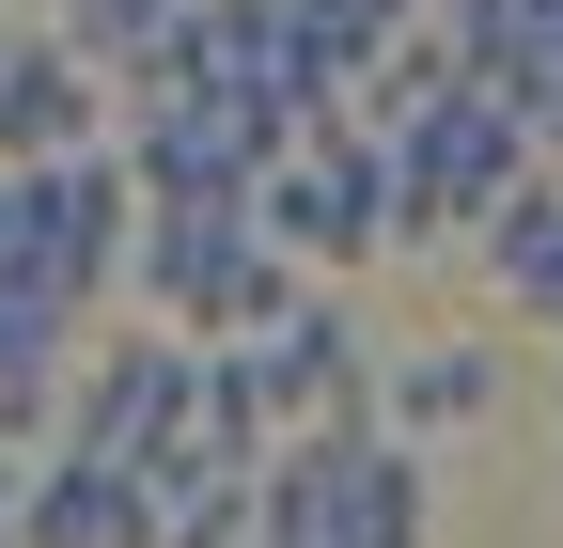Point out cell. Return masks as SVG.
<instances>
[{
	"label": "cell",
	"instance_id": "6",
	"mask_svg": "<svg viewBox=\"0 0 563 548\" xmlns=\"http://www.w3.org/2000/svg\"><path fill=\"white\" fill-rule=\"evenodd\" d=\"M16 204H32V283L95 314V283H125V235H141L125 157H110V142H95V157H47V173H16Z\"/></svg>",
	"mask_w": 563,
	"mask_h": 548
},
{
	"label": "cell",
	"instance_id": "9",
	"mask_svg": "<svg viewBox=\"0 0 563 548\" xmlns=\"http://www.w3.org/2000/svg\"><path fill=\"white\" fill-rule=\"evenodd\" d=\"M485 407H501V361L485 346H376V439H407V454H439V439H470Z\"/></svg>",
	"mask_w": 563,
	"mask_h": 548
},
{
	"label": "cell",
	"instance_id": "5",
	"mask_svg": "<svg viewBox=\"0 0 563 548\" xmlns=\"http://www.w3.org/2000/svg\"><path fill=\"white\" fill-rule=\"evenodd\" d=\"M63 439H79L95 470H157V454H188V346H173V329L79 346V376H63Z\"/></svg>",
	"mask_w": 563,
	"mask_h": 548
},
{
	"label": "cell",
	"instance_id": "8",
	"mask_svg": "<svg viewBox=\"0 0 563 548\" xmlns=\"http://www.w3.org/2000/svg\"><path fill=\"white\" fill-rule=\"evenodd\" d=\"M16 548H157V502H141V470H95L63 439L16 470Z\"/></svg>",
	"mask_w": 563,
	"mask_h": 548
},
{
	"label": "cell",
	"instance_id": "4",
	"mask_svg": "<svg viewBox=\"0 0 563 548\" xmlns=\"http://www.w3.org/2000/svg\"><path fill=\"white\" fill-rule=\"evenodd\" d=\"M251 376L282 407V439H361L376 424V346H361V314H344V283H298L266 329H251Z\"/></svg>",
	"mask_w": 563,
	"mask_h": 548
},
{
	"label": "cell",
	"instance_id": "11",
	"mask_svg": "<svg viewBox=\"0 0 563 548\" xmlns=\"http://www.w3.org/2000/svg\"><path fill=\"white\" fill-rule=\"evenodd\" d=\"M173 17H188V0H63V47H79L110 95H141V79H157V47H173Z\"/></svg>",
	"mask_w": 563,
	"mask_h": 548
},
{
	"label": "cell",
	"instance_id": "12",
	"mask_svg": "<svg viewBox=\"0 0 563 548\" xmlns=\"http://www.w3.org/2000/svg\"><path fill=\"white\" fill-rule=\"evenodd\" d=\"M0 548H16V454H0Z\"/></svg>",
	"mask_w": 563,
	"mask_h": 548
},
{
	"label": "cell",
	"instance_id": "10",
	"mask_svg": "<svg viewBox=\"0 0 563 548\" xmlns=\"http://www.w3.org/2000/svg\"><path fill=\"white\" fill-rule=\"evenodd\" d=\"M485 251V283H501V314H532V329H563V173H532L501 220L470 235Z\"/></svg>",
	"mask_w": 563,
	"mask_h": 548
},
{
	"label": "cell",
	"instance_id": "3",
	"mask_svg": "<svg viewBox=\"0 0 563 548\" xmlns=\"http://www.w3.org/2000/svg\"><path fill=\"white\" fill-rule=\"evenodd\" d=\"M251 235L298 266H361V251H391V142H361V125H313V142H282L266 173H251Z\"/></svg>",
	"mask_w": 563,
	"mask_h": 548
},
{
	"label": "cell",
	"instance_id": "13",
	"mask_svg": "<svg viewBox=\"0 0 563 548\" xmlns=\"http://www.w3.org/2000/svg\"><path fill=\"white\" fill-rule=\"evenodd\" d=\"M548 407H563V376H548Z\"/></svg>",
	"mask_w": 563,
	"mask_h": 548
},
{
	"label": "cell",
	"instance_id": "2",
	"mask_svg": "<svg viewBox=\"0 0 563 548\" xmlns=\"http://www.w3.org/2000/svg\"><path fill=\"white\" fill-rule=\"evenodd\" d=\"M532 188V125L501 110V95H439L391 142V251H454V235H485L501 204Z\"/></svg>",
	"mask_w": 563,
	"mask_h": 548
},
{
	"label": "cell",
	"instance_id": "7",
	"mask_svg": "<svg viewBox=\"0 0 563 548\" xmlns=\"http://www.w3.org/2000/svg\"><path fill=\"white\" fill-rule=\"evenodd\" d=\"M110 142V79L63 32H16L0 47V173H47V157H95Z\"/></svg>",
	"mask_w": 563,
	"mask_h": 548
},
{
	"label": "cell",
	"instance_id": "1",
	"mask_svg": "<svg viewBox=\"0 0 563 548\" xmlns=\"http://www.w3.org/2000/svg\"><path fill=\"white\" fill-rule=\"evenodd\" d=\"M125 283L157 298V329H173V346H251V329L298 298V266L251 235V204H141Z\"/></svg>",
	"mask_w": 563,
	"mask_h": 548
}]
</instances>
